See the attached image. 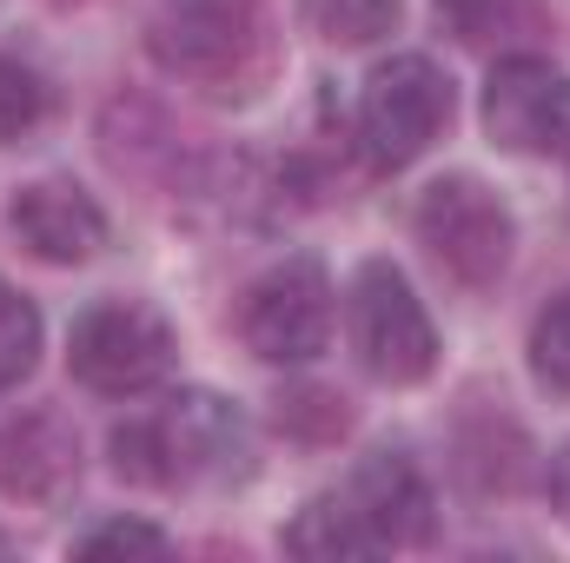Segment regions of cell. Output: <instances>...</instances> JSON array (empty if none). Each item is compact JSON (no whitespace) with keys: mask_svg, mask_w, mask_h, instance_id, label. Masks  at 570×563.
Wrapping results in <instances>:
<instances>
[{"mask_svg":"<svg viewBox=\"0 0 570 563\" xmlns=\"http://www.w3.org/2000/svg\"><path fill=\"white\" fill-rule=\"evenodd\" d=\"M114 471L153 491H219L253 471V424L219 392H173L114 431Z\"/></svg>","mask_w":570,"mask_h":563,"instance_id":"1","label":"cell"},{"mask_svg":"<svg viewBox=\"0 0 570 563\" xmlns=\"http://www.w3.org/2000/svg\"><path fill=\"white\" fill-rule=\"evenodd\" d=\"M146 53L159 73L206 100H259L279 67V33L266 0H166L146 27Z\"/></svg>","mask_w":570,"mask_h":563,"instance_id":"2","label":"cell"},{"mask_svg":"<svg viewBox=\"0 0 570 563\" xmlns=\"http://www.w3.org/2000/svg\"><path fill=\"white\" fill-rule=\"evenodd\" d=\"M179 358L166 312L146 298H94L67 332V372L100 398H140Z\"/></svg>","mask_w":570,"mask_h":563,"instance_id":"3","label":"cell"},{"mask_svg":"<svg viewBox=\"0 0 570 563\" xmlns=\"http://www.w3.org/2000/svg\"><path fill=\"white\" fill-rule=\"evenodd\" d=\"M345 332H352L358 365L379 385H419V378H431V365H438V332H431L425 298L412 292V279L392 259H365L352 273Z\"/></svg>","mask_w":570,"mask_h":563,"instance_id":"4","label":"cell"},{"mask_svg":"<svg viewBox=\"0 0 570 563\" xmlns=\"http://www.w3.org/2000/svg\"><path fill=\"white\" fill-rule=\"evenodd\" d=\"M412 226H419V246H425L458 285H471V292H484V285L504 279L511 246H518L511 206H504L484 179H471V172L431 179L425 199H419V213H412Z\"/></svg>","mask_w":570,"mask_h":563,"instance_id":"5","label":"cell"},{"mask_svg":"<svg viewBox=\"0 0 570 563\" xmlns=\"http://www.w3.org/2000/svg\"><path fill=\"white\" fill-rule=\"evenodd\" d=\"M451 127V80L425 53H392L358 93V152L379 172L412 166Z\"/></svg>","mask_w":570,"mask_h":563,"instance_id":"6","label":"cell"},{"mask_svg":"<svg viewBox=\"0 0 570 563\" xmlns=\"http://www.w3.org/2000/svg\"><path fill=\"white\" fill-rule=\"evenodd\" d=\"M239 332L266 365H312L332 345V279L318 259H279L273 273H259L246 305H239Z\"/></svg>","mask_w":570,"mask_h":563,"instance_id":"7","label":"cell"},{"mask_svg":"<svg viewBox=\"0 0 570 563\" xmlns=\"http://www.w3.org/2000/svg\"><path fill=\"white\" fill-rule=\"evenodd\" d=\"M484 134L518 159L570 152V73L538 53H504L484 87Z\"/></svg>","mask_w":570,"mask_h":563,"instance_id":"8","label":"cell"},{"mask_svg":"<svg viewBox=\"0 0 570 563\" xmlns=\"http://www.w3.org/2000/svg\"><path fill=\"white\" fill-rule=\"evenodd\" d=\"M13 239L47 266H87L107 246V213L73 179H33L13 192Z\"/></svg>","mask_w":570,"mask_h":563,"instance_id":"9","label":"cell"},{"mask_svg":"<svg viewBox=\"0 0 570 563\" xmlns=\"http://www.w3.org/2000/svg\"><path fill=\"white\" fill-rule=\"evenodd\" d=\"M80 477V437L53 412L0 418V491L20 504H60Z\"/></svg>","mask_w":570,"mask_h":563,"instance_id":"10","label":"cell"},{"mask_svg":"<svg viewBox=\"0 0 570 563\" xmlns=\"http://www.w3.org/2000/svg\"><path fill=\"white\" fill-rule=\"evenodd\" d=\"M338 491H345V504L365 517V531L379 537V551L425 544V531H431V491H425V477H419V464H412V457L379 451V457H365V464H358Z\"/></svg>","mask_w":570,"mask_h":563,"instance_id":"11","label":"cell"},{"mask_svg":"<svg viewBox=\"0 0 570 563\" xmlns=\"http://www.w3.org/2000/svg\"><path fill=\"white\" fill-rule=\"evenodd\" d=\"M438 27H451L464 47H498V40H524L544 27L538 0H438Z\"/></svg>","mask_w":570,"mask_h":563,"instance_id":"12","label":"cell"},{"mask_svg":"<svg viewBox=\"0 0 570 563\" xmlns=\"http://www.w3.org/2000/svg\"><path fill=\"white\" fill-rule=\"evenodd\" d=\"M405 0H298V20L332 47H372L399 27Z\"/></svg>","mask_w":570,"mask_h":563,"instance_id":"13","label":"cell"},{"mask_svg":"<svg viewBox=\"0 0 570 563\" xmlns=\"http://www.w3.org/2000/svg\"><path fill=\"white\" fill-rule=\"evenodd\" d=\"M47 107H53V93H47L40 67L0 53V146H20L40 120H47Z\"/></svg>","mask_w":570,"mask_h":563,"instance_id":"14","label":"cell"},{"mask_svg":"<svg viewBox=\"0 0 570 563\" xmlns=\"http://www.w3.org/2000/svg\"><path fill=\"white\" fill-rule=\"evenodd\" d=\"M33 365H40V312H33V298H20L0 279V392L33 378Z\"/></svg>","mask_w":570,"mask_h":563,"instance_id":"15","label":"cell"},{"mask_svg":"<svg viewBox=\"0 0 570 563\" xmlns=\"http://www.w3.org/2000/svg\"><path fill=\"white\" fill-rule=\"evenodd\" d=\"M531 378L551 398H570V292H558L531 325Z\"/></svg>","mask_w":570,"mask_h":563,"instance_id":"16","label":"cell"},{"mask_svg":"<svg viewBox=\"0 0 570 563\" xmlns=\"http://www.w3.org/2000/svg\"><path fill=\"white\" fill-rule=\"evenodd\" d=\"M73 551H80V557H107V551H166V531L120 517V524H100V531H87Z\"/></svg>","mask_w":570,"mask_h":563,"instance_id":"17","label":"cell"},{"mask_svg":"<svg viewBox=\"0 0 570 563\" xmlns=\"http://www.w3.org/2000/svg\"><path fill=\"white\" fill-rule=\"evenodd\" d=\"M551 511L570 524V444L551 457Z\"/></svg>","mask_w":570,"mask_h":563,"instance_id":"18","label":"cell"},{"mask_svg":"<svg viewBox=\"0 0 570 563\" xmlns=\"http://www.w3.org/2000/svg\"><path fill=\"white\" fill-rule=\"evenodd\" d=\"M0 551H7V537H0Z\"/></svg>","mask_w":570,"mask_h":563,"instance_id":"19","label":"cell"}]
</instances>
